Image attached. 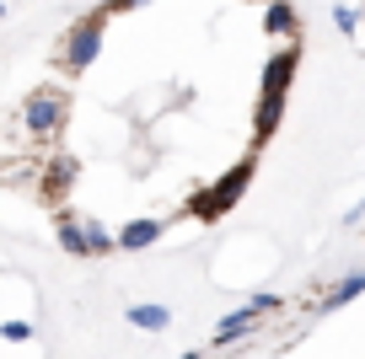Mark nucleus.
<instances>
[{
    "label": "nucleus",
    "mask_w": 365,
    "mask_h": 359,
    "mask_svg": "<svg viewBox=\"0 0 365 359\" xmlns=\"http://www.w3.org/2000/svg\"><path fill=\"white\" fill-rule=\"evenodd\" d=\"M0 338H6V343H27V338H33V322H0Z\"/></svg>",
    "instance_id": "obj_10"
},
{
    "label": "nucleus",
    "mask_w": 365,
    "mask_h": 359,
    "mask_svg": "<svg viewBox=\"0 0 365 359\" xmlns=\"http://www.w3.org/2000/svg\"><path fill=\"white\" fill-rule=\"evenodd\" d=\"M0 11H6V6H0Z\"/></svg>",
    "instance_id": "obj_14"
},
{
    "label": "nucleus",
    "mask_w": 365,
    "mask_h": 359,
    "mask_svg": "<svg viewBox=\"0 0 365 359\" xmlns=\"http://www.w3.org/2000/svg\"><path fill=\"white\" fill-rule=\"evenodd\" d=\"M182 359H210V354H205V348H188V354H182Z\"/></svg>",
    "instance_id": "obj_13"
},
{
    "label": "nucleus",
    "mask_w": 365,
    "mask_h": 359,
    "mask_svg": "<svg viewBox=\"0 0 365 359\" xmlns=\"http://www.w3.org/2000/svg\"><path fill=\"white\" fill-rule=\"evenodd\" d=\"M252 177H258V150H247V156H237V161H231V167L215 177V193L231 204V209H237V199L252 188Z\"/></svg>",
    "instance_id": "obj_4"
},
{
    "label": "nucleus",
    "mask_w": 365,
    "mask_h": 359,
    "mask_svg": "<svg viewBox=\"0 0 365 359\" xmlns=\"http://www.w3.org/2000/svg\"><path fill=\"white\" fill-rule=\"evenodd\" d=\"M22 129L38 140V145H54L59 135H65V124H70V91L65 86H38L33 97L22 102Z\"/></svg>",
    "instance_id": "obj_2"
},
{
    "label": "nucleus",
    "mask_w": 365,
    "mask_h": 359,
    "mask_svg": "<svg viewBox=\"0 0 365 359\" xmlns=\"http://www.w3.org/2000/svg\"><path fill=\"white\" fill-rule=\"evenodd\" d=\"M279 124H285V97L258 91V102H252V145H269L279 135Z\"/></svg>",
    "instance_id": "obj_5"
},
{
    "label": "nucleus",
    "mask_w": 365,
    "mask_h": 359,
    "mask_svg": "<svg viewBox=\"0 0 365 359\" xmlns=\"http://www.w3.org/2000/svg\"><path fill=\"white\" fill-rule=\"evenodd\" d=\"M54 236H59V252H70V258H113L118 252V236L108 231L103 220H91V214L59 209L54 214Z\"/></svg>",
    "instance_id": "obj_1"
},
{
    "label": "nucleus",
    "mask_w": 365,
    "mask_h": 359,
    "mask_svg": "<svg viewBox=\"0 0 365 359\" xmlns=\"http://www.w3.org/2000/svg\"><path fill=\"white\" fill-rule=\"evenodd\" d=\"M76 177H81V161L70 156V150H54V156L43 161V182H38V193H43L48 204H59L70 188H76Z\"/></svg>",
    "instance_id": "obj_3"
},
{
    "label": "nucleus",
    "mask_w": 365,
    "mask_h": 359,
    "mask_svg": "<svg viewBox=\"0 0 365 359\" xmlns=\"http://www.w3.org/2000/svg\"><path fill=\"white\" fill-rule=\"evenodd\" d=\"M252 327H258V311H252V306H237L231 316H220V322H215L210 343H215V348H226V343H237V338H247Z\"/></svg>",
    "instance_id": "obj_7"
},
{
    "label": "nucleus",
    "mask_w": 365,
    "mask_h": 359,
    "mask_svg": "<svg viewBox=\"0 0 365 359\" xmlns=\"http://www.w3.org/2000/svg\"><path fill=\"white\" fill-rule=\"evenodd\" d=\"M124 322H135L140 333H167L172 327V306H161V301H135L124 311Z\"/></svg>",
    "instance_id": "obj_8"
},
{
    "label": "nucleus",
    "mask_w": 365,
    "mask_h": 359,
    "mask_svg": "<svg viewBox=\"0 0 365 359\" xmlns=\"http://www.w3.org/2000/svg\"><path fill=\"white\" fill-rule=\"evenodd\" d=\"M349 220H365V199H360V204H354V209H349Z\"/></svg>",
    "instance_id": "obj_12"
},
{
    "label": "nucleus",
    "mask_w": 365,
    "mask_h": 359,
    "mask_svg": "<svg viewBox=\"0 0 365 359\" xmlns=\"http://www.w3.org/2000/svg\"><path fill=\"white\" fill-rule=\"evenodd\" d=\"M360 295H365V269H354V274H344V279L322 295V306H328V311H344V306L360 301Z\"/></svg>",
    "instance_id": "obj_9"
},
{
    "label": "nucleus",
    "mask_w": 365,
    "mask_h": 359,
    "mask_svg": "<svg viewBox=\"0 0 365 359\" xmlns=\"http://www.w3.org/2000/svg\"><path fill=\"white\" fill-rule=\"evenodd\" d=\"M161 231H167V220H161V214H140V220H124L113 236H118V252H145Z\"/></svg>",
    "instance_id": "obj_6"
},
{
    "label": "nucleus",
    "mask_w": 365,
    "mask_h": 359,
    "mask_svg": "<svg viewBox=\"0 0 365 359\" xmlns=\"http://www.w3.org/2000/svg\"><path fill=\"white\" fill-rule=\"evenodd\" d=\"M247 306H252V311H279V295H274V290H258V295H247Z\"/></svg>",
    "instance_id": "obj_11"
}]
</instances>
